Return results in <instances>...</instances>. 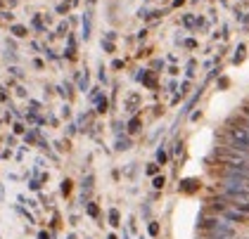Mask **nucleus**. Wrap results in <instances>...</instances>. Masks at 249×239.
I'll return each instance as SVG.
<instances>
[{
  "label": "nucleus",
  "instance_id": "nucleus-1",
  "mask_svg": "<svg viewBox=\"0 0 249 239\" xmlns=\"http://www.w3.org/2000/svg\"><path fill=\"white\" fill-rule=\"evenodd\" d=\"M199 227L207 230V232H213V235H221V237L235 239V227L228 225V222H223L221 218H213V216H211V218H202Z\"/></svg>",
  "mask_w": 249,
  "mask_h": 239
},
{
  "label": "nucleus",
  "instance_id": "nucleus-2",
  "mask_svg": "<svg viewBox=\"0 0 249 239\" xmlns=\"http://www.w3.org/2000/svg\"><path fill=\"white\" fill-rule=\"evenodd\" d=\"M221 216H223L226 221H232V222H247L249 221L247 213H242V211H237V208H232V206L223 208V211H221Z\"/></svg>",
  "mask_w": 249,
  "mask_h": 239
},
{
  "label": "nucleus",
  "instance_id": "nucleus-3",
  "mask_svg": "<svg viewBox=\"0 0 249 239\" xmlns=\"http://www.w3.org/2000/svg\"><path fill=\"white\" fill-rule=\"evenodd\" d=\"M138 128H140V121H138V119H133V121L128 123V130H131V133H135Z\"/></svg>",
  "mask_w": 249,
  "mask_h": 239
},
{
  "label": "nucleus",
  "instance_id": "nucleus-4",
  "mask_svg": "<svg viewBox=\"0 0 249 239\" xmlns=\"http://www.w3.org/2000/svg\"><path fill=\"white\" fill-rule=\"evenodd\" d=\"M109 221H112V225H119V213H116V211L109 213Z\"/></svg>",
  "mask_w": 249,
  "mask_h": 239
},
{
  "label": "nucleus",
  "instance_id": "nucleus-5",
  "mask_svg": "<svg viewBox=\"0 0 249 239\" xmlns=\"http://www.w3.org/2000/svg\"><path fill=\"white\" fill-rule=\"evenodd\" d=\"M90 2H93V0H90Z\"/></svg>",
  "mask_w": 249,
  "mask_h": 239
}]
</instances>
